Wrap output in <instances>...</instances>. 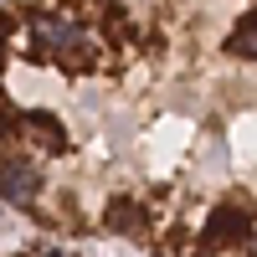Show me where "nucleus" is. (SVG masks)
<instances>
[{
    "instance_id": "obj_1",
    "label": "nucleus",
    "mask_w": 257,
    "mask_h": 257,
    "mask_svg": "<svg viewBox=\"0 0 257 257\" xmlns=\"http://www.w3.org/2000/svg\"><path fill=\"white\" fill-rule=\"evenodd\" d=\"M252 211H242V206H221V211H211V221H206V231H201V247H237V242H247L252 237Z\"/></svg>"
},
{
    "instance_id": "obj_5",
    "label": "nucleus",
    "mask_w": 257,
    "mask_h": 257,
    "mask_svg": "<svg viewBox=\"0 0 257 257\" xmlns=\"http://www.w3.org/2000/svg\"><path fill=\"white\" fill-rule=\"evenodd\" d=\"M108 211H113V216H108L113 231H139V221H144V216H139V206H128V201H113Z\"/></svg>"
},
{
    "instance_id": "obj_2",
    "label": "nucleus",
    "mask_w": 257,
    "mask_h": 257,
    "mask_svg": "<svg viewBox=\"0 0 257 257\" xmlns=\"http://www.w3.org/2000/svg\"><path fill=\"white\" fill-rule=\"evenodd\" d=\"M36 196H41V170L31 160H6V165H0V201L31 206Z\"/></svg>"
},
{
    "instance_id": "obj_4",
    "label": "nucleus",
    "mask_w": 257,
    "mask_h": 257,
    "mask_svg": "<svg viewBox=\"0 0 257 257\" xmlns=\"http://www.w3.org/2000/svg\"><path fill=\"white\" fill-rule=\"evenodd\" d=\"M226 52H231V57H252V62H257V11H247V16L237 21V31L226 36Z\"/></svg>"
},
{
    "instance_id": "obj_3",
    "label": "nucleus",
    "mask_w": 257,
    "mask_h": 257,
    "mask_svg": "<svg viewBox=\"0 0 257 257\" xmlns=\"http://www.w3.org/2000/svg\"><path fill=\"white\" fill-rule=\"evenodd\" d=\"M21 123H26L31 134L41 139V144L67 149V134H62V118H57V113H47V108H31V113H21ZM26 128H21V134H26Z\"/></svg>"
}]
</instances>
